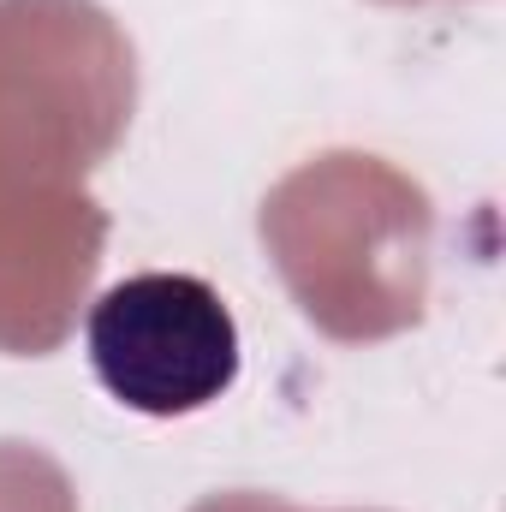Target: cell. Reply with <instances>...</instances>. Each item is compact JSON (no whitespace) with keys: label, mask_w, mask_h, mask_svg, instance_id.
<instances>
[{"label":"cell","mask_w":506,"mask_h":512,"mask_svg":"<svg viewBox=\"0 0 506 512\" xmlns=\"http://www.w3.org/2000/svg\"><path fill=\"white\" fill-rule=\"evenodd\" d=\"M90 370L126 411L191 417L239 382V322L197 274H131L84 328Z\"/></svg>","instance_id":"cell-1"}]
</instances>
